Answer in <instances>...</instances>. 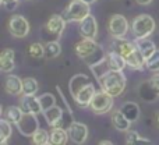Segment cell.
I'll return each mask as SVG.
<instances>
[{
  "label": "cell",
  "mask_w": 159,
  "mask_h": 145,
  "mask_svg": "<svg viewBox=\"0 0 159 145\" xmlns=\"http://www.w3.org/2000/svg\"><path fill=\"white\" fill-rule=\"evenodd\" d=\"M105 61H106V66L109 70H119V71H123L124 67L127 66L126 59H124L121 55H119L117 52H115V50L107 53Z\"/></svg>",
  "instance_id": "e0dca14e"
},
{
  "label": "cell",
  "mask_w": 159,
  "mask_h": 145,
  "mask_svg": "<svg viewBox=\"0 0 159 145\" xmlns=\"http://www.w3.org/2000/svg\"><path fill=\"white\" fill-rule=\"evenodd\" d=\"M157 28L155 20L152 18L149 14H140L138 17H135L134 21L131 24V32L134 35L135 39L141 38H148Z\"/></svg>",
  "instance_id": "5b68a950"
},
{
  "label": "cell",
  "mask_w": 159,
  "mask_h": 145,
  "mask_svg": "<svg viewBox=\"0 0 159 145\" xmlns=\"http://www.w3.org/2000/svg\"><path fill=\"white\" fill-rule=\"evenodd\" d=\"M74 50L75 55L92 70L96 66L102 64V61H105V59H106V55H105L102 46L99 43H96L95 39H89V38L81 39L80 42L75 43Z\"/></svg>",
  "instance_id": "6da1fadb"
},
{
  "label": "cell",
  "mask_w": 159,
  "mask_h": 145,
  "mask_svg": "<svg viewBox=\"0 0 159 145\" xmlns=\"http://www.w3.org/2000/svg\"><path fill=\"white\" fill-rule=\"evenodd\" d=\"M67 21L64 20L63 16L60 14H53L49 17L46 25H45V29L46 32H49L52 35V41H57L61 36V34L64 32V28H66Z\"/></svg>",
  "instance_id": "9c48e42d"
},
{
  "label": "cell",
  "mask_w": 159,
  "mask_h": 145,
  "mask_svg": "<svg viewBox=\"0 0 159 145\" xmlns=\"http://www.w3.org/2000/svg\"><path fill=\"white\" fill-rule=\"evenodd\" d=\"M134 43H135V46L138 48V50L143 53V56L145 59H148L149 56H152V55H154V52L157 50V46H155V43L151 41V39H148V38L135 39Z\"/></svg>",
  "instance_id": "44dd1931"
},
{
  "label": "cell",
  "mask_w": 159,
  "mask_h": 145,
  "mask_svg": "<svg viewBox=\"0 0 159 145\" xmlns=\"http://www.w3.org/2000/svg\"><path fill=\"white\" fill-rule=\"evenodd\" d=\"M20 107L24 113H34V115L43 113L39 98H36L35 95H22L21 101H20Z\"/></svg>",
  "instance_id": "4fadbf2b"
},
{
  "label": "cell",
  "mask_w": 159,
  "mask_h": 145,
  "mask_svg": "<svg viewBox=\"0 0 159 145\" xmlns=\"http://www.w3.org/2000/svg\"><path fill=\"white\" fill-rule=\"evenodd\" d=\"M91 82L89 77L85 75V74H75L71 79H70V84H69V88H70V93L73 95V98L77 96V93L85 85H88Z\"/></svg>",
  "instance_id": "ac0fdd59"
},
{
  "label": "cell",
  "mask_w": 159,
  "mask_h": 145,
  "mask_svg": "<svg viewBox=\"0 0 159 145\" xmlns=\"http://www.w3.org/2000/svg\"><path fill=\"white\" fill-rule=\"evenodd\" d=\"M147 69L151 73H158L159 71V49L154 52V55L149 56L147 59Z\"/></svg>",
  "instance_id": "d6a6232c"
},
{
  "label": "cell",
  "mask_w": 159,
  "mask_h": 145,
  "mask_svg": "<svg viewBox=\"0 0 159 145\" xmlns=\"http://www.w3.org/2000/svg\"><path fill=\"white\" fill-rule=\"evenodd\" d=\"M28 53L32 59H42L45 57V46L39 42H35V43H31L30 48H28Z\"/></svg>",
  "instance_id": "4dcf8cb0"
},
{
  "label": "cell",
  "mask_w": 159,
  "mask_h": 145,
  "mask_svg": "<svg viewBox=\"0 0 159 145\" xmlns=\"http://www.w3.org/2000/svg\"><path fill=\"white\" fill-rule=\"evenodd\" d=\"M14 50L6 48L0 55V70L2 73H10L14 70Z\"/></svg>",
  "instance_id": "d6986e66"
},
{
  "label": "cell",
  "mask_w": 159,
  "mask_h": 145,
  "mask_svg": "<svg viewBox=\"0 0 159 145\" xmlns=\"http://www.w3.org/2000/svg\"><path fill=\"white\" fill-rule=\"evenodd\" d=\"M126 143L129 145H145V144H151V141L148 138L140 137L137 131H127L126 135Z\"/></svg>",
  "instance_id": "f546056e"
},
{
  "label": "cell",
  "mask_w": 159,
  "mask_h": 145,
  "mask_svg": "<svg viewBox=\"0 0 159 145\" xmlns=\"http://www.w3.org/2000/svg\"><path fill=\"white\" fill-rule=\"evenodd\" d=\"M16 126L18 129V131L25 137H32L36 130L39 129L38 119H36V115H34V113H24L22 119Z\"/></svg>",
  "instance_id": "30bf717a"
},
{
  "label": "cell",
  "mask_w": 159,
  "mask_h": 145,
  "mask_svg": "<svg viewBox=\"0 0 159 145\" xmlns=\"http://www.w3.org/2000/svg\"><path fill=\"white\" fill-rule=\"evenodd\" d=\"M39 102H41V106H42V109H43V112H45V110L50 109L52 106H55L56 105V98H55V95H52L50 92H46V93H43V95L39 96Z\"/></svg>",
  "instance_id": "1f68e13d"
},
{
  "label": "cell",
  "mask_w": 159,
  "mask_h": 145,
  "mask_svg": "<svg viewBox=\"0 0 159 145\" xmlns=\"http://www.w3.org/2000/svg\"><path fill=\"white\" fill-rule=\"evenodd\" d=\"M135 2H137V4H140V6H148L152 3V0H135Z\"/></svg>",
  "instance_id": "d590c367"
},
{
  "label": "cell",
  "mask_w": 159,
  "mask_h": 145,
  "mask_svg": "<svg viewBox=\"0 0 159 145\" xmlns=\"http://www.w3.org/2000/svg\"><path fill=\"white\" fill-rule=\"evenodd\" d=\"M70 140L69 131H66L61 127H52L50 131V144L53 145H64Z\"/></svg>",
  "instance_id": "7402d4cb"
},
{
  "label": "cell",
  "mask_w": 159,
  "mask_h": 145,
  "mask_svg": "<svg viewBox=\"0 0 159 145\" xmlns=\"http://www.w3.org/2000/svg\"><path fill=\"white\" fill-rule=\"evenodd\" d=\"M91 110L95 115H105V113L110 112L113 107V96L109 95L107 92H105L103 89L96 91L93 95L92 101L89 105Z\"/></svg>",
  "instance_id": "8992f818"
},
{
  "label": "cell",
  "mask_w": 159,
  "mask_h": 145,
  "mask_svg": "<svg viewBox=\"0 0 159 145\" xmlns=\"http://www.w3.org/2000/svg\"><path fill=\"white\" fill-rule=\"evenodd\" d=\"M91 14V4L84 0H71L64 8L63 14L67 22H81L87 16Z\"/></svg>",
  "instance_id": "277c9868"
},
{
  "label": "cell",
  "mask_w": 159,
  "mask_h": 145,
  "mask_svg": "<svg viewBox=\"0 0 159 145\" xmlns=\"http://www.w3.org/2000/svg\"><path fill=\"white\" fill-rule=\"evenodd\" d=\"M95 87L92 85V82H89L88 85H85L81 91L77 93V96L74 98V101L77 102L78 106L81 107H87L91 105V101H92L93 95H95Z\"/></svg>",
  "instance_id": "5bb4252c"
},
{
  "label": "cell",
  "mask_w": 159,
  "mask_h": 145,
  "mask_svg": "<svg viewBox=\"0 0 159 145\" xmlns=\"http://www.w3.org/2000/svg\"><path fill=\"white\" fill-rule=\"evenodd\" d=\"M32 143L36 145H48L50 144V134L43 129H38L32 135Z\"/></svg>",
  "instance_id": "f1b7e54d"
},
{
  "label": "cell",
  "mask_w": 159,
  "mask_h": 145,
  "mask_svg": "<svg viewBox=\"0 0 159 145\" xmlns=\"http://www.w3.org/2000/svg\"><path fill=\"white\" fill-rule=\"evenodd\" d=\"M60 53H61V46L57 41H49L45 45V59H48V60L56 59Z\"/></svg>",
  "instance_id": "cb8c5ba5"
},
{
  "label": "cell",
  "mask_w": 159,
  "mask_h": 145,
  "mask_svg": "<svg viewBox=\"0 0 159 145\" xmlns=\"http://www.w3.org/2000/svg\"><path fill=\"white\" fill-rule=\"evenodd\" d=\"M24 116V112L20 106H10L4 113V117L7 119L8 121H11L13 124H17Z\"/></svg>",
  "instance_id": "4316f807"
},
{
  "label": "cell",
  "mask_w": 159,
  "mask_h": 145,
  "mask_svg": "<svg viewBox=\"0 0 159 145\" xmlns=\"http://www.w3.org/2000/svg\"><path fill=\"white\" fill-rule=\"evenodd\" d=\"M20 2H28V0H20Z\"/></svg>",
  "instance_id": "ab89813d"
},
{
  "label": "cell",
  "mask_w": 159,
  "mask_h": 145,
  "mask_svg": "<svg viewBox=\"0 0 159 145\" xmlns=\"http://www.w3.org/2000/svg\"><path fill=\"white\" fill-rule=\"evenodd\" d=\"M148 84H149V87H151V89L159 96V71L155 73L154 75L148 79Z\"/></svg>",
  "instance_id": "836d02e7"
},
{
  "label": "cell",
  "mask_w": 159,
  "mask_h": 145,
  "mask_svg": "<svg viewBox=\"0 0 159 145\" xmlns=\"http://www.w3.org/2000/svg\"><path fill=\"white\" fill-rule=\"evenodd\" d=\"M45 119H46L48 124L50 127H61V121H63V110L61 107H59L57 105L52 106L50 109L43 112Z\"/></svg>",
  "instance_id": "9a60e30c"
},
{
  "label": "cell",
  "mask_w": 159,
  "mask_h": 145,
  "mask_svg": "<svg viewBox=\"0 0 159 145\" xmlns=\"http://www.w3.org/2000/svg\"><path fill=\"white\" fill-rule=\"evenodd\" d=\"M120 110L124 113V116H126L131 123L137 121L138 117H140V106H138L135 102H126V103L121 106Z\"/></svg>",
  "instance_id": "603a6c76"
},
{
  "label": "cell",
  "mask_w": 159,
  "mask_h": 145,
  "mask_svg": "<svg viewBox=\"0 0 159 145\" xmlns=\"http://www.w3.org/2000/svg\"><path fill=\"white\" fill-rule=\"evenodd\" d=\"M4 91L8 95H21L22 93V79L20 77L10 74L6 77L4 81Z\"/></svg>",
  "instance_id": "2e32d148"
},
{
  "label": "cell",
  "mask_w": 159,
  "mask_h": 145,
  "mask_svg": "<svg viewBox=\"0 0 159 145\" xmlns=\"http://www.w3.org/2000/svg\"><path fill=\"white\" fill-rule=\"evenodd\" d=\"M84 2L89 3V4H93V3H95V2H96V0H84Z\"/></svg>",
  "instance_id": "f35d334b"
},
{
  "label": "cell",
  "mask_w": 159,
  "mask_h": 145,
  "mask_svg": "<svg viewBox=\"0 0 159 145\" xmlns=\"http://www.w3.org/2000/svg\"><path fill=\"white\" fill-rule=\"evenodd\" d=\"M11 121H8L7 119H2L0 120V144H6L7 140L13 134V129H11Z\"/></svg>",
  "instance_id": "484cf974"
},
{
  "label": "cell",
  "mask_w": 159,
  "mask_h": 145,
  "mask_svg": "<svg viewBox=\"0 0 159 145\" xmlns=\"http://www.w3.org/2000/svg\"><path fill=\"white\" fill-rule=\"evenodd\" d=\"M67 131H69L70 140L74 144H84L88 138V127L80 121H73L69 126Z\"/></svg>",
  "instance_id": "7c38bea8"
},
{
  "label": "cell",
  "mask_w": 159,
  "mask_h": 145,
  "mask_svg": "<svg viewBox=\"0 0 159 145\" xmlns=\"http://www.w3.org/2000/svg\"><path fill=\"white\" fill-rule=\"evenodd\" d=\"M38 81L32 77H27L22 79V95H35L38 92Z\"/></svg>",
  "instance_id": "d4e9b609"
},
{
  "label": "cell",
  "mask_w": 159,
  "mask_h": 145,
  "mask_svg": "<svg viewBox=\"0 0 159 145\" xmlns=\"http://www.w3.org/2000/svg\"><path fill=\"white\" fill-rule=\"evenodd\" d=\"M112 50L121 55L127 61V66L134 70H144L147 67V59L138 50L135 43L123 38H115L112 42Z\"/></svg>",
  "instance_id": "7a4b0ae2"
},
{
  "label": "cell",
  "mask_w": 159,
  "mask_h": 145,
  "mask_svg": "<svg viewBox=\"0 0 159 145\" xmlns=\"http://www.w3.org/2000/svg\"><path fill=\"white\" fill-rule=\"evenodd\" d=\"M20 0H2V4L6 7V10H14L17 7Z\"/></svg>",
  "instance_id": "e575fe53"
},
{
  "label": "cell",
  "mask_w": 159,
  "mask_h": 145,
  "mask_svg": "<svg viewBox=\"0 0 159 145\" xmlns=\"http://www.w3.org/2000/svg\"><path fill=\"white\" fill-rule=\"evenodd\" d=\"M112 123H113V127H115L117 131L127 133L130 130L131 121L124 116V113L121 112V110H115L112 115Z\"/></svg>",
  "instance_id": "ffe728a7"
},
{
  "label": "cell",
  "mask_w": 159,
  "mask_h": 145,
  "mask_svg": "<svg viewBox=\"0 0 159 145\" xmlns=\"http://www.w3.org/2000/svg\"><path fill=\"white\" fill-rule=\"evenodd\" d=\"M99 145H113V144H112V141H101Z\"/></svg>",
  "instance_id": "74e56055"
},
{
  "label": "cell",
  "mask_w": 159,
  "mask_h": 145,
  "mask_svg": "<svg viewBox=\"0 0 159 145\" xmlns=\"http://www.w3.org/2000/svg\"><path fill=\"white\" fill-rule=\"evenodd\" d=\"M8 32L11 34V36L17 39H22L28 35L30 32V22L27 21V18L20 14L13 16L8 20Z\"/></svg>",
  "instance_id": "ba28073f"
},
{
  "label": "cell",
  "mask_w": 159,
  "mask_h": 145,
  "mask_svg": "<svg viewBox=\"0 0 159 145\" xmlns=\"http://www.w3.org/2000/svg\"><path fill=\"white\" fill-rule=\"evenodd\" d=\"M155 124H157V127L159 129V110L155 113Z\"/></svg>",
  "instance_id": "8d00e7d4"
},
{
  "label": "cell",
  "mask_w": 159,
  "mask_h": 145,
  "mask_svg": "<svg viewBox=\"0 0 159 145\" xmlns=\"http://www.w3.org/2000/svg\"><path fill=\"white\" fill-rule=\"evenodd\" d=\"M138 92H140V96L144 99V101L147 102H152L155 101V99L158 98V95L154 92V91L151 89V87H149L148 81L143 82V84L140 85V88H138Z\"/></svg>",
  "instance_id": "83f0119b"
},
{
  "label": "cell",
  "mask_w": 159,
  "mask_h": 145,
  "mask_svg": "<svg viewBox=\"0 0 159 145\" xmlns=\"http://www.w3.org/2000/svg\"><path fill=\"white\" fill-rule=\"evenodd\" d=\"M80 35L82 38L96 39V36H98V22H96L93 16L89 14L80 22Z\"/></svg>",
  "instance_id": "8fae6325"
},
{
  "label": "cell",
  "mask_w": 159,
  "mask_h": 145,
  "mask_svg": "<svg viewBox=\"0 0 159 145\" xmlns=\"http://www.w3.org/2000/svg\"><path fill=\"white\" fill-rule=\"evenodd\" d=\"M107 31L112 38H124L129 31V21L121 14H113L107 22Z\"/></svg>",
  "instance_id": "52a82bcc"
},
{
  "label": "cell",
  "mask_w": 159,
  "mask_h": 145,
  "mask_svg": "<svg viewBox=\"0 0 159 145\" xmlns=\"http://www.w3.org/2000/svg\"><path fill=\"white\" fill-rule=\"evenodd\" d=\"M98 81L101 85V89L112 95L113 98L120 96L126 88V75L119 70H107L106 73L101 74Z\"/></svg>",
  "instance_id": "3957f363"
}]
</instances>
